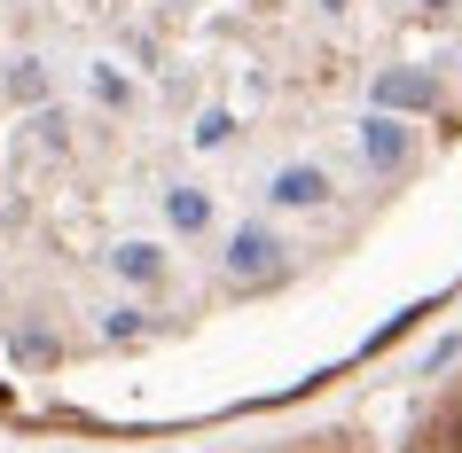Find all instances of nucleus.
<instances>
[{"label": "nucleus", "mask_w": 462, "mask_h": 453, "mask_svg": "<svg viewBox=\"0 0 462 453\" xmlns=\"http://www.w3.org/2000/svg\"><path fill=\"white\" fill-rule=\"evenodd\" d=\"M274 274H282V242H274L267 227H244V235L227 242V282L259 289V282H274Z\"/></svg>", "instance_id": "f257e3e1"}, {"label": "nucleus", "mask_w": 462, "mask_h": 453, "mask_svg": "<svg viewBox=\"0 0 462 453\" xmlns=\"http://www.w3.org/2000/svg\"><path fill=\"white\" fill-rule=\"evenodd\" d=\"M274 204H291V212H306V204H329V172H314V165H291V172H274Z\"/></svg>", "instance_id": "f03ea898"}, {"label": "nucleus", "mask_w": 462, "mask_h": 453, "mask_svg": "<svg viewBox=\"0 0 462 453\" xmlns=\"http://www.w3.org/2000/svg\"><path fill=\"white\" fill-rule=\"evenodd\" d=\"M361 149H368V165H408V125H400V118H368L361 125Z\"/></svg>", "instance_id": "7ed1b4c3"}, {"label": "nucleus", "mask_w": 462, "mask_h": 453, "mask_svg": "<svg viewBox=\"0 0 462 453\" xmlns=\"http://www.w3.org/2000/svg\"><path fill=\"white\" fill-rule=\"evenodd\" d=\"M376 102H408V110H423V102H431V78L392 71V78H376Z\"/></svg>", "instance_id": "20e7f679"}, {"label": "nucleus", "mask_w": 462, "mask_h": 453, "mask_svg": "<svg viewBox=\"0 0 462 453\" xmlns=\"http://www.w3.org/2000/svg\"><path fill=\"white\" fill-rule=\"evenodd\" d=\"M118 274H125V282H157V274H165V258H157L149 242H125V250H118Z\"/></svg>", "instance_id": "39448f33"}, {"label": "nucleus", "mask_w": 462, "mask_h": 453, "mask_svg": "<svg viewBox=\"0 0 462 453\" xmlns=\"http://www.w3.org/2000/svg\"><path fill=\"white\" fill-rule=\"evenodd\" d=\"M165 212H172V227H189V235H196V227L212 219V204H204L196 188H172V204H165Z\"/></svg>", "instance_id": "423d86ee"}, {"label": "nucleus", "mask_w": 462, "mask_h": 453, "mask_svg": "<svg viewBox=\"0 0 462 453\" xmlns=\"http://www.w3.org/2000/svg\"><path fill=\"white\" fill-rule=\"evenodd\" d=\"M227 133H236V125H227V110H204V125H196V141H204V149H219Z\"/></svg>", "instance_id": "0eeeda50"}, {"label": "nucleus", "mask_w": 462, "mask_h": 453, "mask_svg": "<svg viewBox=\"0 0 462 453\" xmlns=\"http://www.w3.org/2000/svg\"><path fill=\"white\" fill-rule=\"evenodd\" d=\"M455 453H462V422H455Z\"/></svg>", "instance_id": "6e6552de"}]
</instances>
